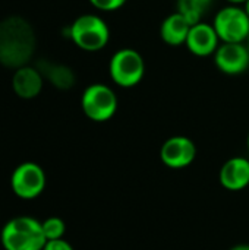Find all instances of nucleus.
<instances>
[{
    "label": "nucleus",
    "instance_id": "obj_1",
    "mask_svg": "<svg viewBox=\"0 0 249 250\" xmlns=\"http://www.w3.org/2000/svg\"><path fill=\"white\" fill-rule=\"evenodd\" d=\"M37 38L31 23L21 16H7L0 21V64L18 69L29 64L35 53Z\"/></svg>",
    "mask_w": 249,
    "mask_h": 250
},
{
    "label": "nucleus",
    "instance_id": "obj_2",
    "mask_svg": "<svg viewBox=\"0 0 249 250\" xmlns=\"http://www.w3.org/2000/svg\"><path fill=\"white\" fill-rule=\"evenodd\" d=\"M0 243L4 250H43L47 239L41 221L29 215H19L3 226Z\"/></svg>",
    "mask_w": 249,
    "mask_h": 250
},
{
    "label": "nucleus",
    "instance_id": "obj_3",
    "mask_svg": "<svg viewBox=\"0 0 249 250\" xmlns=\"http://www.w3.org/2000/svg\"><path fill=\"white\" fill-rule=\"evenodd\" d=\"M68 37L79 50L95 53L109 44L110 28L101 16L95 13H84L70 23Z\"/></svg>",
    "mask_w": 249,
    "mask_h": 250
},
{
    "label": "nucleus",
    "instance_id": "obj_4",
    "mask_svg": "<svg viewBox=\"0 0 249 250\" xmlns=\"http://www.w3.org/2000/svg\"><path fill=\"white\" fill-rule=\"evenodd\" d=\"M110 79L120 88L139 85L145 75V60L139 51L131 47L119 48L109 62Z\"/></svg>",
    "mask_w": 249,
    "mask_h": 250
},
{
    "label": "nucleus",
    "instance_id": "obj_5",
    "mask_svg": "<svg viewBox=\"0 0 249 250\" xmlns=\"http://www.w3.org/2000/svg\"><path fill=\"white\" fill-rule=\"evenodd\" d=\"M119 100L116 92L106 83L95 82L88 85L81 97V108L84 114L95 122H109L117 111Z\"/></svg>",
    "mask_w": 249,
    "mask_h": 250
},
{
    "label": "nucleus",
    "instance_id": "obj_6",
    "mask_svg": "<svg viewBox=\"0 0 249 250\" xmlns=\"http://www.w3.org/2000/svg\"><path fill=\"white\" fill-rule=\"evenodd\" d=\"M213 26L222 42H247L249 37V16L239 4L222 7L214 15Z\"/></svg>",
    "mask_w": 249,
    "mask_h": 250
},
{
    "label": "nucleus",
    "instance_id": "obj_7",
    "mask_svg": "<svg viewBox=\"0 0 249 250\" xmlns=\"http://www.w3.org/2000/svg\"><path fill=\"white\" fill-rule=\"evenodd\" d=\"M47 185L45 171L43 167L32 161L21 163L10 176V189L13 195L23 201H32L38 198Z\"/></svg>",
    "mask_w": 249,
    "mask_h": 250
},
{
    "label": "nucleus",
    "instance_id": "obj_8",
    "mask_svg": "<svg viewBox=\"0 0 249 250\" xmlns=\"http://www.w3.org/2000/svg\"><path fill=\"white\" fill-rule=\"evenodd\" d=\"M197 157V146L194 141L183 135H176L166 139L160 148L161 163L173 170H181L194 163Z\"/></svg>",
    "mask_w": 249,
    "mask_h": 250
},
{
    "label": "nucleus",
    "instance_id": "obj_9",
    "mask_svg": "<svg viewBox=\"0 0 249 250\" xmlns=\"http://www.w3.org/2000/svg\"><path fill=\"white\" fill-rule=\"evenodd\" d=\"M213 57L216 67L225 75H242L249 67V48L247 42H222Z\"/></svg>",
    "mask_w": 249,
    "mask_h": 250
},
{
    "label": "nucleus",
    "instance_id": "obj_10",
    "mask_svg": "<svg viewBox=\"0 0 249 250\" xmlns=\"http://www.w3.org/2000/svg\"><path fill=\"white\" fill-rule=\"evenodd\" d=\"M220 44L222 41L213 23H207L203 21L191 25V29L185 41V47L188 48V51L197 57L213 56Z\"/></svg>",
    "mask_w": 249,
    "mask_h": 250
},
{
    "label": "nucleus",
    "instance_id": "obj_11",
    "mask_svg": "<svg viewBox=\"0 0 249 250\" xmlns=\"http://www.w3.org/2000/svg\"><path fill=\"white\" fill-rule=\"evenodd\" d=\"M44 76L37 66H22L15 69L12 75V89L16 97L22 100H32L38 97L44 88Z\"/></svg>",
    "mask_w": 249,
    "mask_h": 250
},
{
    "label": "nucleus",
    "instance_id": "obj_12",
    "mask_svg": "<svg viewBox=\"0 0 249 250\" xmlns=\"http://www.w3.org/2000/svg\"><path fill=\"white\" fill-rule=\"evenodd\" d=\"M220 185L230 190L239 192L249 186V160L247 157L229 158L219 171Z\"/></svg>",
    "mask_w": 249,
    "mask_h": 250
},
{
    "label": "nucleus",
    "instance_id": "obj_13",
    "mask_svg": "<svg viewBox=\"0 0 249 250\" xmlns=\"http://www.w3.org/2000/svg\"><path fill=\"white\" fill-rule=\"evenodd\" d=\"M189 29H191L189 21L176 10L175 13H170L163 19L160 25V38L163 40V42H166L170 47L185 45Z\"/></svg>",
    "mask_w": 249,
    "mask_h": 250
},
{
    "label": "nucleus",
    "instance_id": "obj_14",
    "mask_svg": "<svg viewBox=\"0 0 249 250\" xmlns=\"http://www.w3.org/2000/svg\"><path fill=\"white\" fill-rule=\"evenodd\" d=\"M37 67L43 73L44 79L57 89H69L75 85V73L66 64L43 60L37 64Z\"/></svg>",
    "mask_w": 249,
    "mask_h": 250
},
{
    "label": "nucleus",
    "instance_id": "obj_15",
    "mask_svg": "<svg viewBox=\"0 0 249 250\" xmlns=\"http://www.w3.org/2000/svg\"><path fill=\"white\" fill-rule=\"evenodd\" d=\"M214 0H178V12L182 13L191 25L203 21Z\"/></svg>",
    "mask_w": 249,
    "mask_h": 250
},
{
    "label": "nucleus",
    "instance_id": "obj_16",
    "mask_svg": "<svg viewBox=\"0 0 249 250\" xmlns=\"http://www.w3.org/2000/svg\"><path fill=\"white\" fill-rule=\"evenodd\" d=\"M41 226H43V231L47 240L63 239L66 233V224L59 217H48L44 221H41Z\"/></svg>",
    "mask_w": 249,
    "mask_h": 250
},
{
    "label": "nucleus",
    "instance_id": "obj_17",
    "mask_svg": "<svg viewBox=\"0 0 249 250\" xmlns=\"http://www.w3.org/2000/svg\"><path fill=\"white\" fill-rule=\"evenodd\" d=\"M90 4L100 12H114L119 10L128 0H88Z\"/></svg>",
    "mask_w": 249,
    "mask_h": 250
},
{
    "label": "nucleus",
    "instance_id": "obj_18",
    "mask_svg": "<svg viewBox=\"0 0 249 250\" xmlns=\"http://www.w3.org/2000/svg\"><path fill=\"white\" fill-rule=\"evenodd\" d=\"M43 250H75L69 242L65 239H57V240H47L45 246Z\"/></svg>",
    "mask_w": 249,
    "mask_h": 250
},
{
    "label": "nucleus",
    "instance_id": "obj_19",
    "mask_svg": "<svg viewBox=\"0 0 249 250\" xmlns=\"http://www.w3.org/2000/svg\"><path fill=\"white\" fill-rule=\"evenodd\" d=\"M226 1H227V4H239V6H244V3L247 0H226Z\"/></svg>",
    "mask_w": 249,
    "mask_h": 250
},
{
    "label": "nucleus",
    "instance_id": "obj_20",
    "mask_svg": "<svg viewBox=\"0 0 249 250\" xmlns=\"http://www.w3.org/2000/svg\"><path fill=\"white\" fill-rule=\"evenodd\" d=\"M230 250H249V245H236Z\"/></svg>",
    "mask_w": 249,
    "mask_h": 250
},
{
    "label": "nucleus",
    "instance_id": "obj_21",
    "mask_svg": "<svg viewBox=\"0 0 249 250\" xmlns=\"http://www.w3.org/2000/svg\"><path fill=\"white\" fill-rule=\"evenodd\" d=\"M244 9H245V12L248 13V16H249V0H247V1L244 3Z\"/></svg>",
    "mask_w": 249,
    "mask_h": 250
},
{
    "label": "nucleus",
    "instance_id": "obj_22",
    "mask_svg": "<svg viewBox=\"0 0 249 250\" xmlns=\"http://www.w3.org/2000/svg\"><path fill=\"white\" fill-rule=\"evenodd\" d=\"M247 146H248V152H249V133H248V138H247Z\"/></svg>",
    "mask_w": 249,
    "mask_h": 250
},
{
    "label": "nucleus",
    "instance_id": "obj_23",
    "mask_svg": "<svg viewBox=\"0 0 249 250\" xmlns=\"http://www.w3.org/2000/svg\"><path fill=\"white\" fill-rule=\"evenodd\" d=\"M247 45H248V48H249V37H248V40H247Z\"/></svg>",
    "mask_w": 249,
    "mask_h": 250
}]
</instances>
